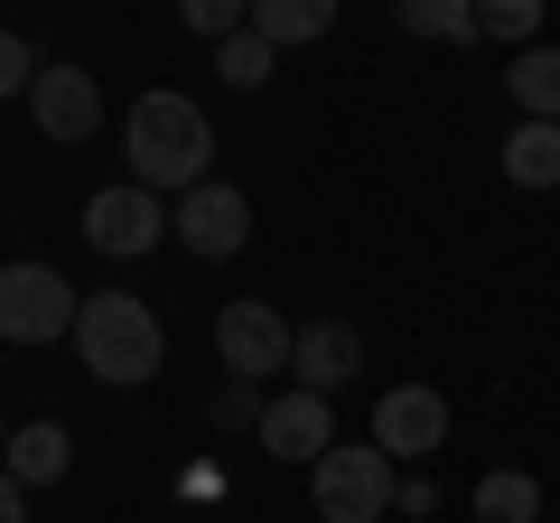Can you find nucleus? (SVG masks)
Here are the masks:
<instances>
[{
  "label": "nucleus",
  "instance_id": "nucleus-1",
  "mask_svg": "<svg viewBox=\"0 0 560 523\" xmlns=\"http://www.w3.org/2000/svg\"><path fill=\"white\" fill-rule=\"evenodd\" d=\"M121 160H131V187H150V197L206 187L215 178V121H206V103L168 94V84L131 94V113H121Z\"/></svg>",
  "mask_w": 560,
  "mask_h": 523
},
{
  "label": "nucleus",
  "instance_id": "nucleus-2",
  "mask_svg": "<svg viewBox=\"0 0 560 523\" xmlns=\"http://www.w3.org/2000/svg\"><path fill=\"white\" fill-rule=\"evenodd\" d=\"M75 356H84V374L94 383H150L168 364V327H160V309L150 300H131V290H94V300L75 309Z\"/></svg>",
  "mask_w": 560,
  "mask_h": 523
},
{
  "label": "nucleus",
  "instance_id": "nucleus-3",
  "mask_svg": "<svg viewBox=\"0 0 560 523\" xmlns=\"http://www.w3.org/2000/svg\"><path fill=\"white\" fill-rule=\"evenodd\" d=\"M75 281L57 262H0V346H57L75 337Z\"/></svg>",
  "mask_w": 560,
  "mask_h": 523
},
{
  "label": "nucleus",
  "instance_id": "nucleus-4",
  "mask_svg": "<svg viewBox=\"0 0 560 523\" xmlns=\"http://www.w3.org/2000/svg\"><path fill=\"white\" fill-rule=\"evenodd\" d=\"M308 504H318V523H383L393 514V449L337 440L318 467H308Z\"/></svg>",
  "mask_w": 560,
  "mask_h": 523
},
{
  "label": "nucleus",
  "instance_id": "nucleus-5",
  "mask_svg": "<svg viewBox=\"0 0 560 523\" xmlns=\"http://www.w3.org/2000/svg\"><path fill=\"white\" fill-rule=\"evenodd\" d=\"M290 337L300 327L280 318L271 300H224L215 309V356L234 383H261V374H290Z\"/></svg>",
  "mask_w": 560,
  "mask_h": 523
},
{
  "label": "nucleus",
  "instance_id": "nucleus-6",
  "mask_svg": "<svg viewBox=\"0 0 560 523\" xmlns=\"http://www.w3.org/2000/svg\"><path fill=\"white\" fill-rule=\"evenodd\" d=\"M168 234H178L197 262H234L243 243H253V197H243L234 178H206V187H187V197H178Z\"/></svg>",
  "mask_w": 560,
  "mask_h": 523
},
{
  "label": "nucleus",
  "instance_id": "nucleus-7",
  "mask_svg": "<svg viewBox=\"0 0 560 523\" xmlns=\"http://www.w3.org/2000/svg\"><path fill=\"white\" fill-rule=\"evenodd\" d=\"M84 243L113 253V262H140V253L168 243V206L150 197V187H94V197H84Z\"/></svg>",
  "mask_w": 560,
  "mask_h": 523
},
{
  "label": "nucleus",
  "instance_id": "nucleus-8",
  "mask_svg": "<svg viewBox=\"0 0 560 523\" xmlns=\"http://www.w3.org/2000/svg\"><path fill=\"white\" fill-rule=\"evenodd\" d=\"M440 440H448V393L440 383H393V393L374 403V449H393V467L430 458Z\"/></svg>",
  "mask_w": 560,
  "mask_h": 523
},
{
  "label": "nucleus",
  "instance_id": "nucleus-9",
  "mask_svg": "<svg viewBox=\"0 0 560 523\" xmlns=\"http://www.w3.org/2000/svg\"><path fill=\"white\" fill-rule=\"evenodd\" d=\"M28 121H38L47 141H94V131H103V84L84 75V66H38V84H28Z\"/></svg>",
  "mask_w": 560,
  "mask_h": 523
},
{
  "label": "nucleus",
  "instance_id": "nucleus-10",
  "mask_svg": "<svg viewBox=\"0 0 560 523\" xmlns=\"http://www.w3.org/2000/svg\"><path fill=\"white\" fill-rule=\"evenodd\" d=\"M261 449L290 458V467H318L337 449V403L327 393H280V403H261Z\"/></svg>",
  "mask_w": 560,
  "mask_h": 523
},
{
  "label": "nucleus",
  "instance_id": "nucleus-11",
  "mask_svg": "<svg viewBox=\"0 0 560 523\" xmlns=\"http://www.w3.org/2000/svg\"><path fill=\"white\" fill-rule=\"evenodd\" d=\"M290 374H300V393H327V403H337L346 383L364 374V337L346 318H308L300 337H290Z\"/></svg>",
  "mask_w": 560,
  "mask_h": 523
},
{
  "label": "nucleus",
  "instance_id": "nucleus-12",
  "mask_svg": "<svg viewBox=\"0 0 560 523\" xmlns=\"http://www.w3.org/2000/svg\"><path fill=\"white\" fill-rule=\"evenodd\" d=\"M0 467H10L20 486H57L66 467H75V440H66V421H20L10 449H0Z\"/></svg>",
  "mask_w": 560,
  "mask_h": 523
},
{
  "label": "nucleus",
  "instance_id": "nucleus-13",
  "mask_svg": "<svg viewBox=\"0 0 560 523\" xmlns=\"http://www.w3.org/2000/svg\"><path fill=\"white\" fill-rule=\"evenodd\" d=\"M504 94H514L523 121H560V47H551V38L514 47V66H504Z\"/></svg>",
  "mask_w": 560,
  "mask_h": 523
},
{
  "label": "nucleus",
  "instance_id": "nucleus-14",
  "mask_svg": "<svg viewBox=\"0 0 560 523\" xmlns=\"http://www.w3.org/2000/svg\"><path fill=\"white\" fill-rule=\"evenodd\" d=\"M504 178L551 197L560 187V121H514V141H504Z\"/></svg>",
  "mask_w": 560,
  "mask_h": 523
},
{
  "label": "nucleus",
  "instance_id": "nucleus-15",
  "mask_svg": "<svg viewBox=\"0 0 560 523\" xmlns=\"http://www.w3.org/2000/svg\"><path fill=\"white\" fill-rule=\"evenodd\" d=\"M467 514H477V523H541V477H523V467H486L477 496H467Z\"/></svg>",
  "mask_w": 560,
  "mask_h": 523
},
{
  "label": "nucleus",
  "instance_id": "nucleus-16",
  "mask_svg": "<svg viewBox=\"0 0 560 523\" xmlns=\"http://www.w3.org/2000/svg\"><path fill=\"white\" fill-rule=\"evenodd\" d=\"M393 20L411 28V38H430V47H477L486 38L477 0H393Z\"/></svg>",
  "mask_w": 560,
  "mask_h": 523
},
{
  "label": "nucleus",
  "instance_id": "nucleus-17",
  "mask_svg": "<svg viewBox=\"0 0 560 523\" xmlns=\"http://www.w3.org/2000/svg\"><path fill=\"white\" fill-rule=\"evenodd\" d=\"M253 28L271 47H318L337 28V0H253Z\"/></svg>",
  "mask_w": 560,
  "mask_h": 523
},
{
  "label": "nucleus",
  "instance_id": "nucleus-18",
  "mask_svg": "<svg viewBox=\"0 0 560 523\" xmlns=\"http://www.w3.org/2000/svg\"><path fill=\"white\" fill-rule=\"evenodd\" d=\"M271 66H280V47L261 38V28H234V38L215 47V75L234 84V94H261V84H271Z\"/></svg>",
  "mask_w": 560,
  "mask_h": 523
},
{
  "label": "nucleus",
  "instance_id": "nucleus-19",
  "mask_svg": "<svg viewBox=\"0 0 560 523\" xmlns=\"http://www.w3.org/2000/svg\"><path fill=\"white\" fill-rule=\"evenodd\" d=\"M477 28L504 47H533L541 38V0H477Z\"/></svg>",
  "mask_w": 560,
  "mask_h": 523
},
{
  "label": "nucleus",
  "instance_id": "nucleus-20",
  "mask_svg": "<svg viewBox=\"0 0 560 523\" xmlns=\"http://www.w3.org/2000/svg\"><path fill=\"white\" fill-rule=\"evenodd\" d=\"M178 28H197V38H234V28H253V0H178Z\"/></svg>",
  "mask_w": 560,
  "mask_h": 523
},
{
  "label": "nucleus",
  "instance_id": "nucleus-21",
  "mask_svg": "<svg viewBox=\"0 0 560 523\" xmlns=\"http://www.w3.org/2000/svg\"><path fill=\"white\" fill-rule=\"evenodd\" d=\"M28 84H38V57H28V38H20V28H0V103H10V94H28Z\"/></svg>",
  "mask_w": 560,
  "mask_h": 523
},
{
  "label": "nucleus",
  "instance_id": "nucleus-22",
  "mask_svg": "<svg viewBox=\"0 0 560 523\" xmlns=\"http://www.w3.org/2000/svg\"><path fill=\"white\" fill-rule=\"evenodd\" d=\"M0 523H28V486L10 477V467H0Z\"/></svg>",
  "mask_w": 560,
  "mask_h": 523
},
{
  "label": "nucleus",
  "instance_id": "nucleus-23",
  "mask_svg": "<svg viewBox=\"0 0 560 523\" xmlns=\"http://www.w3.org/2000/svg\"><path fill=\"white\" fill-rule=\"evenodd\" d=\"M393 504H401V514H430L440 496H430V477H401V486H393Z\"/></svg>",
  "mask_w": 560,
  "mask_h": 523
},
{
  "label": "nucleus",
  "instance_id": "nucleus-24",
  "mask_svg": "<svg viewBox=\"0 0 560 523\" xmlns=\"http://www.w3.org/2000/svg\"><path fill=\"white\" fill-rule=\"evenodd\" d=\"M0 449H10V421H0Z\"/></svg>",
  "mask_w": 560,
  "mask_h": 523
}]
</instances>
